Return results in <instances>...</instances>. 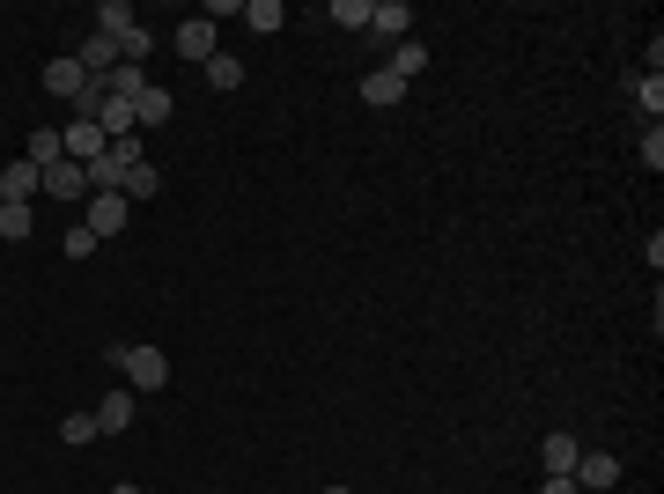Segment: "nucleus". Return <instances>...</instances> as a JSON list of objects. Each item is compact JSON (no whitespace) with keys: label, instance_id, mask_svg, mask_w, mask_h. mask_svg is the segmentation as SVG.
Segmentation results:
<instances>
[{"label":"nucleus","instance_id":"nucleus-22","mask_svg":"<svg viewBox=\"0 0 664 494\" xmlns=\"http://www.w3.org/2000/svg\"><path fill=\"white\" fill-rule=\"evenodd\" d=\"M325 23H340V31H369V0H332Z\"/></svg>","mask_w":664,"mask_h":494},{"label":"nucleus","instance_id":"nucleus-8","mask_svg":"<svg viewBox=\"0 0 664 494\" xmlns=\"http://www.w3.org/2000/svg\"><path fill=\"white\" fill-rule=\"evenodd\" d=\"M90 413H96V429H104V435H126V429H133V391L119 384V391H104Z\"/></svg>","mask_w":664,"mask_h":494},{"label":"nucleus","instance_id":"nucleus-17","mask_svg":"<svg viewBox=\"0 0 664 494\" xmlns=\"http://www.w3.org/2000/svg\"><path fill=\"white\" fill-rule=\"evenodd\" d=\"M576 458H583V443H576V435H546V443H540V465H546V472H576Z\"/></svg>","mask_w":664,"mask_h":494},{"label":"nucleus","instance_id":"nucleus-12","mask_svg":"<svg viewBox=\"0 0 664 494\" xmlns=\"http://www.w3.org/2000/svg\"><path fill=\"white\" fill-rule=\"evenodd\" d=\"M45 200H90L82 162H52V170H45Z\"/></svg>","mask_w":664,"mask_h":494},{"label":"nucleus","instance_id":"nucleus-23","mask_svg":"<svg viewBox=\"0 0 664 494\" xmlns=\"http://www.w3.org/2000/svg\"><path fill=\"white\" fill-rule=\"evenodd\" d=\"M104 89H111V96H126V104H133V96L149 89V67H119V74H104Z\"/></svg>","mask_w":664,"mask_h":494},{"label":"nucleus","instance_id":"nucleus-15","mask_svg":"<svg viewBox=\"0 0 664 494\" xmlns=\"http://www.w3.org/2000/svg\"><path fill=\"white\" fill-rule=\"evenodd\" d=\"M133 119H141V133H149V125H170V89H163V82H149V89L133 96Z\"/></svg>","mask_w":664,"mask_h":494},{"label":"nucleus","instance_id":"nucleus-28","mask_svg":"<svg viewBox=\"0 0 664 494\" xmlns=\"http://www.w3.org/2000/svg\"><path fill=\"white\" fill-rule=\"evenodd\" d=\"M126 23H133V8H126V0H104V8H96V31H104V37H119Z\"/></svg>","mask_w":664,"mask_h":494},{"label":"nucleus","instance_id":"nucleus-30","mask_svg":"<svg viewBox=\"0 0 664 494\" xmlns=\"http://www.w3.org/2000/svg\"><path fill=\"white\" fill-rule=\"evenodd\" d=\"M540 494H576V480H569V472H546V480H540Z\"/></svg>","mask_w":664,"mask_h":494},{"label":"nucleus","instance_id":"nucleus-10","mask_svg":"<svg viewBox=\"0 0 664 494\" xmlns=\"http://www.w3.org/2000/svg\"><path fill=\"white\" fill-rule=\"evenodd\" d=\"M96 125H104V141H126V133H141L133 104H126V96H111V89H104V104H96Z\"/></svg>","mask_w":664,"mask_h":494},{"label":"nucleus","instance_id":"nucleus-19","mask_svg":"<svg viewBox=\"0 0 664 494\" xmlns=\"http://www.w3.org/2000/svg\"><path fill=\"white\" fill-rule=\"evenodd\" d=\"M31 229H37L31 200H0V237H8V244H23V237H31Z\"/></svg>","mask_w":664,"mask_h":494},{"label":"nucleus","instance_id":"nucleus-7","mask_svg":"<svg viewBox=\"0 0 664 494\" xmlns=\"http://www.w3.org/2000/svg\"><path fill=\"white\" fill-rule=\"evenodd\" d=\"M214 52H222V45H214V23H208V15L178 23V60H200V67H208Z\"/></svg>","mask_w":664,"mask_h":494},{"label":"nucleus","instance_id":"nucleus-4","mask_svg":"<svg viewBox=\"0 0 664 494\" xmlns=\"http://www.w3.org/2000/svg\"><path fill=\"white\" fill-rule=\"evenodd\" d=\"M369 37L406 45V37H414V8H406V0H369Z\"/></svg>","mask_w":664,"mask_h":494},{"label":"nucleus","instance_id":"nucleus-21","mask_svg":"<svg viewBox=\"0 0 664 494\" xmlns=\"http://www.w3.org/2000/svg\"><path fill=\"white\" fill-rule=\"evenodd\" d=\"M119 192H126V200H155V192H163V170H155V162H133Z\"/></svg>","mask_w":664,"mask_h":494},{"label":"nucleus","instance_id":"nucleus-20","mask_svg":"<svg viewBox=\"0 0 664 494\" xmlns=\"http://www.w3.org/2000/svg\"><path fill=\"white\" fill-rule=\"evenodd\" d=\"M384 67H392L399 82H414V74L428 67V45H422V37H406V45H392V60H384Z\"/></svg>","mask_w":664,"mask_h":494},{"label":"nucleus","instance_id":"nucleus-2","mask_svg":"<svg viewBox=\"0 0 664 494\" xmlns=\"http://www.w3.org/2000/svg\"><path fill=\"white\" fill-rule=\"evenodd\" d=\"M126 221H133V200H126V192H90V215H82V229H90L96 244H104V237H119Z\"/></svg>","mask_w":664,"mask_h":494},{"label":"nucleus","instance_id":"nucleus-29","mask_svg":"<svg viewBox=\"0 0 664 494\" xmlns=\"http://www.w3.org/2000/svg\"><path fill=\"white\" fill-rule=\"evenodd\" d=\"M67 258H90V251H96V237H90V229H82V221H74V229H67Z\"/></svg>","mask_w":664,"mask_h":494},{"label":"nucleus","instance_id":"nucleus-13","mask_svg":"<svg viewBox=\"0 0 664 494\" xmlns=\"http://www.w3.org/2000/svg\"><path fill=\"white\" fill-rule=\"evenodd\" d=\"M45 89H52V96H67V104H82V89H90L82 60H52V67H45Z\"/></svg>","mask_w":664,"mask_h":494},{"label":"nucleus","instance_id":"nucleus-25","mask_svg":"<svg viewBox=\"0 0 664 494\" xmlns=\"http://www.w3.org/2000/svg\"><path fill=\"white\" fill-rule=\"evenodd\" d=\"M96 435H104V429H96V413H67V421H60V443H74V450L96 443Z\"/></svg>","mask_w":664,"mask_h":494},{"label":"nucleus","instance_id":"nucleus-6","mask_svg":"<svg viewBox=\"0 0 664 494\" xmlns=\"http://www.w3.org/2000/svg\"><path fill=\"white\" fill-rule=\"evenodd\" d=\"M60 141H67V162H96V155L111 148V141H104V125H96V119H74V125L60 133Z\"/></svg>","mask_w":664,"mask_h":494},{"label":"nucleus","instance_id":"nucleus-27","mask_svg":"<svg viewBox=\"0 0 664 494\" xmlns=\"http://www.w3.org/2000/svg\"><path fill=\"white\" fill-rule=\"evenodd\" d=\"M635 155H642V170H650V178H657V170H664V125H650V133H642V141H635Z\"/></svg>","mask_w":664,"mask_h":494},{"label":"nucleus","instance_id":"nucleus-16","mask_svg":"<svg viewBox=\"0 0 664 494\" xmlns=\"http://www.w3.org/2000/svg\"><path fill=\"white\" fill-rule=\"evenodd\" d=\"M237 23H244V31H259V37H273L281 23H288V8H281V0H244Z\"/></svg>","mask_w":664,"mask_h":494},{"label":"nucleus","instance_id":"nucleus-3","mask_svg":"<svg viewBox=\"0 0 664 494\" xmlns=\"http://www.w3.org/2000/svg\"><path fill=\"white\" fill-rule=\"evenodd\" d=\"M569 480H576V494H605V487H620V458L613 450H583Z\"/></svg>","mask_w":664,"mask_h":494},{"label":"nucleus","instance_id":"nucleus-5","mask_svg":"<svg viewBox=\"0 0 664 494\" xmlns=\"http://www.w3.org/2000/svg\"><path fill=\"white\" fill-rule=\"evenodd\" d=\"M37 192H45V170H37L31 155L0 162V200H37Z\"/></svg>","mask_w":664,"mask_h":494},{"label":"nucleus","instance_id":"nucleus-32","mask_svg":"<svg viewBox=\"0 0 664 494\" xmlns=\"http://www.w3.org/2000/svg\"><path fill=\"white\" fill-rule=\"evenodd\" d=\"M325 494H355V487H325Z\"/></svg>","mask_w":664,"mask_h":494},{"label":"nucleus","instance_id":"nucleus-11","mask_svg":"<svg viewBox=\"0 0 664 494\" xmlns=\"http://www.w3.org/2000/svg\"><path fill=\"white\" fill-rule=\"evenodd\" d=\"M399 96H406V82H399L392 67H369V74H363V104H369V111H392Z\"/></svg>","mask_w":664,"mask_h":494},{"label":"nucleus","instance_id":"nucleus-31","mask_svg":"<svg viewBox=\"0 0 664 494\" xmlns=\"http://www.w3.org/2000/svg\"><path fill=\"white\" fill-rule=\"evenodd\" d=\"M111 494H141V487H126V480H119V487H111Z\"/></svg>","mask_w":664,"mask_h":494},{"label":"nucleus","instance_id":"nucleus-26","mask_svg":"<svg viewBox=\"0 0 664 494\" xmlns=\"http://www.w3.org/2000/svg\"><path fill=\"white\" fill-rule=\"evenodd\" d=\"M237 82H244V67L229 60V52H214L208 60V89H237Z\"/></svg>","mask_w":664,"mask_h":494},{"label":"nucleus","instance_id":"nucleus-24","mask_svg":"<svg viewBox=\"0 0 664 494\" xmlns=\"http://www.w3.org/2000/svg\"><path fill=\"white\" fill-rule=\"evenodd\" d=\"M635 104L650 111V125H657V111H664V82H657V67L650 74H635Z\"/></svg>","mask_w":664,"mask_h":494},{"label":"nucleus","instance_id":"nucleus-9","mask_svg":"<svg viewBox=\"0 0 664 494\" xmlns=\"http://www.w3.org/2000/svg\"><path fill=\"white\" fill-rule=\"evenodd\" d=\"M74 60H82V74H90V82H104V74H119V45L96 31V37H82V52H74Z\"/></svg>","mask_w":664,"mask_h":494},{"label":"nucleus","instance_id":"nucleus-1","mask_svg":"<svg viewBox=\"0 0 664 494\" xmlns=\"http://www.w3.org/2000/svg\"><path fill=\"white\" fill-rule=\"evenodd\" d=\"M111 370L126 376V391H163L170 384V354L163 347H111Z\"/></svg>","mask_w":664,"mask_h":494},{"label":"nucleus","instance_id":"nucleus-18","mask_svg":"<svg viewBox=\"0 0 664 494\" xmlns=\"http://www.w3.org/2000/svg\"><path fill=\"white\" fill-rule=\"evenodd\" d=\"M111 45H119V67H141L155 52V37H149V23H126L119 37H111Z\"/></svg>","mask_w":664,"mask_h":494},{"label":"nucleus","instance_id":"nucleus-14","mask_svg":"<svg viewBox=\"0 0 664 494\" xmlns=\"http://www.w3.org/2000/svg\"><path fill=\"white\" fill-rule=\"evenodd\" d=\"M23 155H31L37 170H52V162H67V141H60V125H37L31 141H23Z\"/></svg>","mask_w":664,"mask_h":494}]
</instances>
